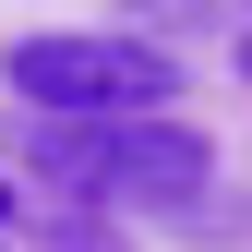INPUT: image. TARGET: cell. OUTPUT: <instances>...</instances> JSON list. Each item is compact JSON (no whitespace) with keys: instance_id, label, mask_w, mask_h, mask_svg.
<instances>
[{"instance_id":"7a4b0ae2","label":"cell","mask_w":252,"mask_h":252,"mask_svg":"<svg viewBox=\"0 0 252 252\" xmlns=\"http://www.w3.org/2000/svg\"><path fill=\"white\" fill-rule=\"evenodd\" d=\"M0 84H12V96L36 108V120L84 132V120H168V84H180V60L156 48V36H96V24H48V36H12Z\"/></svg>"},{"instance_id":"3957f363","label":"cell","mask_w":252,"mask_h":252,"mask_svg":"<svg viewBox=\"0 0 252 252\" xmlns=\"http://www.w3.org/2000/svg\"><path fill=\"white\" fill-rule=\"evenodd\" d=\"M240 84H252V24H240Z\"/></svg>"},{"instance_id":"6da1fadb","label":"cell","mask_w":252,"mask_h":252,"mask_svg":"<svg viewBox=\"0 0 252 252\" xmlns=\"http://www.w3.org/2000/svg\"><path fill=\"white\" fill-rule=\"evenodd\" d=\"M36 180H60L84 204H120V216H192L216 180V144L192 120H84V132L36 120Z\"/></svg>"},{"instance_id":"277c9868","label":"cell","mask_w":252,"mask_h":252,"mask_svg":"<svg viewBox=\"0 0 252 252\" xmlns=\"http://www.w3.org/2000/svg\"><path fill=\"white\" fill-rule=\"evenodd\" d=\"M0 216H12V180H0Z\"/></svg>"}]
</instances>
